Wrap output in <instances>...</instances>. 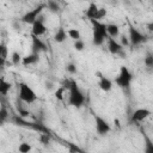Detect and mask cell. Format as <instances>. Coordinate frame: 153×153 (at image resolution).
Returning a JSON list of instances; mask_svg holds the SVG:
<instances>
[{
    "label": "cell",
    "mask_w": 153,
    "mask_h": 153,
    "mask_svg": "<svg viewBox=\"0 0 153 153\" xmlns=\"http://www.w3.org/2000/svg\"><path fill=\"white\" fill-rule=\"evenodd\" d=\"M106 31H108V35L110 38H117L121 36V32H120V26L115 23H110L106 25Z\"/></svg>",
    "instance_id": "14"
},
{
    "label": "cell",
    "mask_w": 153,
    "mask_h": 153,
    "mask_svg": "<svg viewBox=\"0 0 153 153\" xmlns=\"http://www.w3.org/2000/svg\"><path fill=\"white\" fill-rule=\"evenodd\" d=\"M8 57V50H7V47L5 43H1L0 44V66L4 67L6 60Z\"/></svg>",
    "instance_id": "18"
},
{
    "label": "cell",
    "mask_w": 153,
    "mask_h": 153,
    "mask_svg": "<svg viewBox=\"0 0 153 153\" xmlns=\"http://www.w3.org/2000/svg\"><path fill=\"white\" fill-rule=\"evenodd\" d=\"M18 114H19V117H27V116H30L31 114L27 111V110H25V109H23V108H18Z\"/></svg>",
    "instance_id": "31"
},
{
    "label": "cell",
    "mask_w": 153,
    "mask_h": 153,
    "mask_svg": "<svg viewBox=\"0 0 153 153\" xmlns=\"http://www.w3.org/2000/svg\"><path fill=\"white\" fill-rule=\"evenodd\" d=\"M10 90H11V84L8 81H6L4 76H1V79H0V93L2 96H7Z\"/></svg>",
    "instance_id": "19"
},
{
    "label": "cell",
    "mask_w": 153,
    "mask_h": 153,
    "mask_svg": "<svg viewBox=\"0 0 153 153\" xmlns=\"http://www.w3.org/2000/svg\"><path fill=\"white\" fill-rule=\"evenodd\" d=\"M38 140L42 145H48L50 142V134L49 133H43V134H39L38 136Z\"/></svg>",
    "instance_id": "25"
},
{
    "label": "cell",
    "mask_w": 153,
    "mask_h": 153,
    "mask_svg": "<svg viewBox=\"0 0 153 153\" xmlns=\"http://www.w3.org/2000/svg\"><path fill=\"white\" fill-rule=\"evenodd\" d=\"M11 62H12V65H14V66H18V65H20L22 63V61H23V56L20 55V53H18V51H13L12 54H11Z\"/></svg>",
    "instance_id": "21"
},
{
    "label": "cell",
    "mask_w": 153,
    "mask_h": 153,
    "mask_svg": "<svg viewBox=\"0 0 153 153\" xmlns=\"http://www.w3.org/2000/svg\"><path fill=\"white\" fill-rule=\"evenodd\" d=\"M73 47H74V49H75L76 51H82V50L85 49V42H84L82 39L75 41L74 44H73Z\"/></svg>",
    "instance_id": "26"
},
{
    "label": "cell",
    "mask_w": 153,
    "mask_h": 153,
    "mask_svg": "<svg viewBox=\"0 0 153 153\" xmlns=\"http://www.w3.org/2000/svg\"><path fill=\"white\" fill-rule=\"evenodd\" d=\"M152 55H153V53H152Z\"/></svg>",
    "instance_id": "36"
},
{
    "label": "cell",
    "mask_w": 153,
    "mask_h": 153,
    "mask_svg": "<svg viewBox=\"0 0 153 153\" xmlns=\"http://www.w3.org/2000/svg\"><path fill=\"white\" fill-rule=\"evenodd\" d=\"M143 63H145V66L148 67V68L153 67V55H152V54H147V55L145 56V59H143Z\"/></svg>",
    "instance_id": "28"
},
{
    "label": "cell",
    "mask_w": 153,
    "mask_h": 153,
    "mask_svg": "<svg viewBox=\"0 0 153 153\" xmlns=\"http://www.w3.org/2000/svg\"><path fill=\"white\" fill-rule=\"evenodd\" d=\"M7 117H8V111H7V109L2 105L1 109H0V122L4 123V122L7 120Z\"/></svg>",
    "instance_id": "27"
},
{
    "label": "cell",
    "mask_w": 153,
    "mask_h": 153,
    "mask_svg": "<svg viewBox=\"0 0 153 153\" xmlns=\"http://www.w3.org/2000/svg\"><path fill=\"white\" fill-rule=\"evenodd\" d=\"M66 88L65 87H59L56 91H55V98L57 99V100H63L65 99V93H66Z\"/></svg>",
    "instance_id": "24"
},
{
    "label": "cell",
    "mask_w": 153,
    "mask_h": 153,
    "mask_svg": "<svg viewBox=\"0 0 153 153\" xmlns=\"http://www.w3.org/2000/svg\"><path fill=\"white\" fill-rule=\"evenodd\" d=\"M67 33H68V37L72 38L74 42L81 39V35H80V31H79L78 29H69V30L67 31Z\"/></svg>",
    "instance_id": "22"
},
{
    "label": "cell",
    "mask_w": 153,
    "mask_h": 153,
    "mask_svg": "<svg viewBox=\"0 0 153 153\" xmlns=\"http://www.w3.org/2000/svg\"><path fill=\"white\" fill-rule=\"evenodd\" d=\"M146 27L148 29V31H151V32H153V22H149V23H147V25H146Z\"/></svg>",
    "instance_id": "34"
},
{
    "label": "cell",
    "mask_w": 153,
    "mask_h": 153,
    "mask_svg": "<svg viewBox=\"0 0 153 153\" xmlns=\"http://www.w3.org/2000/svg\"><path fill=\"white\" fill-rule=\"evenodd\" d=\"M151 115H152V111L149 109H147V108H139V109H136L133 112L131 121L133 122H141V121L148 118Z\"/></svg>",
    "instance_id": "9"
},
{
    "label": "cell",
    "mask_w": 153,
    "mask_h": 153,
    "mask_svg": "<svg viewBox=\"0 0 153 153\" xmlns=\"http://www.w3.org/2000/svg\"><path fill=\"white\" fill-rule=\"evenodd\" d=\"M32 38V44H31V50L32 53H42V51H47V44L42 41V38L36 37V36H31Z\"/></svg>",
    "instance_id": "10"
},
{
    "label": "cell",
    "mask_w": 153,
    "mask_h": 153,
    "mask_svg": "<svg viewBox=\"0 0 153 153\" xmlns=\"http://www.w3.org/2000/svg\"><path fill=\"white\" fill-rule=\"evenodd\" d=\"M108 49L111 55H117V56L121 51H123V47L121 45V43L115 38H110V37L108 38Z\"/></svg>",
    "instance_id": "11"
},
{
    "label": "cell",
    "mask_w": 153,
    "mask_h": 153,
    "mask_svg": "<svg viewBox=\"0 0 153 153\" xmlns=\"http://www.w3.org/2000/svg\"><path fill=\"white\" fill-rule=\"evenodd\" d=\"M106 10L105 8H103V7H99V11H98V16H97V20H100V19H103L105 16H106Z\"/></svg>",
    "instance_id": "32"
},
{
    "label": "cell",
    "mask_w": 153,
    "mask_h": 153,
    "mask_svg": "<svg viewBox=\"0 0 153 153\" xmlns=\"http://www.w3.org/2000/svg\"><path fill=\"white\" fill-rule=\"evenodd\" d=\"M47 8L50 13H57L60 11V4L57 1H54V0H49L47 2Z\"/></svg>",
    "instance_id": "20"
},
{
    "label": "cell",
    "mask_w": 153,
    "mask_h": 153,
    "mask_svg": "<svg viewBox=\"0 0 153 153\" xmlns=\"http://www.w3.org/2000/svg\"><path fill=\"white\" fill-rule=\"evenodd\" d=\"M45 85H47V88H51L53 87V84L51 82H47Z\"/></svg>",
    "instance_id": "35"
},
{
    "label": "cell",
    "mask_w": 153,
    "mask_h": 153,
    "mask_svg": "<svg viewBox=\"0 0 153 153\" xmlns=\"http://www.w3.org/2000/svg\"><path fill=\"white\" fill-rule=\"evenodd\" d=\"M90 22L92 24V44L99 47L109 38V35L106 31L108 24L100 20H90Z\"/></svg>",
    "instance_id": "1"
},
{
    "label": "cell",
    "mask_w": 153,
    "mask_h": 153,
    "mask_svg": "<svg viewBox=\"0 0 153 153\" xmlns=\"http://www.w3.org/2000/svg\"><path fill=\"white\" fill-rule=\"evenodd\" d=\"M18 97L22 102H24L26 104H32L38 98L36 92L26 82H19V85H18Z\"/></svg>",
    "instance_id": "3"
},
{
    "label": "cell",
    "mask_w": 153,
    "mask_h": 153,
    "mask_svg": "<svg viewBox=\"0 0 153 153\" xmlns=\"http://www.w3.org/2000/svg\"><path fill=\"white\" fill-rule=\"evenodd\" d=\"M20 20H17V22H13V24H12V26H13V29L16 30V31H19L20 30V23H19Z\"/></svg>",
    "instance_id": "33"
},
{
    "label": "cell",
    "mask_w": 153,
    "mask_h": 153,
    "mask_svg": "<svg viewBox=\"0 0 153 153\" xmlns=\"http://www.w3.org/2000/svg\"><path fill=\"white\" fill-rule=\"evenodd\" d=\"M38 61H39V54H37V53H31V54H29V55H26V56L23 57L22 65H24V66L36 65Z\"/></svg>",
    "instance_id": "15"
},
{
    "label": "cell",
    "mask_w": 153,
    "mask_h": 153,
    "mask_svg": "<svg viewBox=\"0 0 153 153\" xmlns=\"http://www.w3.org/2000/svg\"><path fill=\"white\" fill-rule=\"evenodd\" d=\"M143 153H153V140L146 133H143Z\"/></svg>",
    "instance_id": "17"
},
{
    "label": "cell",
    "mask_w": 153,
    "mask_h": 153,
    "mask_svg": "<svg viewBox=\"0 0 153 153\" xmlns=\"http://www.w3.org/2000/svg\"><path fill=\"white\" fill-rule=\"evenodd\" d=\"M133 74L126 66H121L118 75L115 78V84L121 88H129L133 81Z\"/></svg>",
    "instance_id": "5"
},
{
    "label": "cell",
    "mask_w": 153,
    "mask_h": 153,
    "mask_svg": "<svg viewBox=\"0 0 153 153\" xmlns=\"http://www.w3.org/2000/svg\"><path fill=\"white\" fill-rule=\"evenodd\" d=\"M128 38L130 41V45H133V47L140 45L147 41V36L131 24H129V27H128Z\"/></svg>",
    "instance_id": "6"
},
{
    "label": "cell",
    "mask_w": 153,
    "mask_h": 153,
    "mask_svg": "<svg viewBox=\"0 0 153 153\" xmlns=\"http://www.w3.org/2000/svg\"><path fill=\"white\" fill-rule=\"evenodd\" d=\"M68 103L74 108H81L85 103V94L80 90L76 81L73 79L71 81V86L68 90Z\"/></svg>",
    "instance_id": "2"
},
{
    "label": "cell",
    "mask_w": 153,
    "mask_h": 153,
    "mask_svg": "<svg viewBox=\"0 0 153 153\" xmlns=\"http://www.w3.org/2000/svg\"><path fill=\"white\" fill-rule=\"evenodd\" d=\"M120 43H121V45H122L123 48H124V47H128V45H130V41H129V38H128L127 36H124V35H122V36H121Z\"/></svg>",
    "instance_id": "30"
},
{
    "label": "cell",
    "mask_w": 153,
    "mask_h": 153,
    "mask_svg": "<svg viewBox=\"0 0 153 153\" xmlns=\"http://www.w3.org/2000/svg\"><path fill=\"white\" fill-rule=\"evenodd\" d=\"M45 8H47V4H39L37 7H35V8L30 10V11H27L26 13H24L19 20L22 23H24V24L32 25L35 22L38 20V18L42 16V13H43V11Z\"/></svg>",
    "instance_id": "4"
},
{
    "label": "cell",
    "mask_w": 153,
    "mask_h": 153,
    "mask_svg": "<svg viewBox=\"0 0 153 153\" xmlns=\"http://www.w3.org/2000/svg\"><path fill=\"white\" fill-rule=\"evenodd\" d=\"M32 149L31 145L29 142H20L18 146V152L19 153H30Z\"/></svg>",
    "instance_id": "23"
},
{
    "label": "cell",
    "mask_w": 153,
    "mask_h": 153,
    "mask_svg": "<svg viewBox=\"0 0 153 153\" xmlns=\"http://www.w3.org/2000/svg\"><path fill=\"white\" fill-rule=\"evenodd\" d=\"M67 37H68L67 31H66L63 27H59L53 38H54V41H55L56 43H63V42L67 39Z\"/></svg>",
    "instance_id": "16"
},
{
    "label": "cell",
    "mask_w": 153,
    "mask_h": 153,
    "mask_svg": "<svg viewBox=\"0 0 153 153\" xmlns=\"http://www.w3.org/2000/svg\"><path fill=\"white\" fill-rule=\"evenodd\" d=\"M45 32H47V26H45V24H44L43 17L41 16V17L38 18V20L35 22V23L31 25V33H32V36L41 37V36H43Z\"/></svg>",
    "instance_id": "8"
},
{
    "label": "cell",
    "mask_w": 153,
    "mask_h": 153,
    "mask_svg": "<svg viewBox=\"0 0 153 153\" xmlns=\"http://www.w3.org/2000/svg\"><path fill=\"white\" fill-rule=\"evenodd\" d=\"M98 11H99V7H98L94 2H91V4L88 5L87 10L85 11V14H86V17H87L90 20H97Z\"/></svg>",
    "instance_id": "13"
},
{
    "label": "cell",
    "mask_w": 153,
    "mask_h": 153,
    "mask_svg": "<svg viewBox=\"0 0 153 153\" xmlns=\"http://www.w3.org/2000/svg\"><path fill=\"white\" fill-rule=\"evenodd\" d=\"M99 76V80H98V86H99V88L103 91V92H109L111 88H112V86H114V82H112V80H110L109 78H106V76H104L103 74H100V73H97Z\"/></svg>",
    "instance_id": "12"
},
{
    "label": "cell",
    "mask_w": 153,
    "mask_h": 153,
    "mask_svg": "<svg viewBox=\"0 0 153 153\" xmlns=\"http://www.w3.org/2000/svg\"><path fill=\"white\" fill-rule=\"evenodd\" d=\"M93 120H94V128H96V131L98 135L103 136V135H106L108 133H110L111 126L109 124V122L105 118H103L99 115H94Z\"/></svg>",
    "instance_id": "7"
},
{
    "label": "cell",
    "mask_w": 153,
    "mask_h": 153,
    "mask_svg": "<svg viewBox=\"0 0 153 153\" xmlns=\"http://www.w3.org/2000/svg\"><path fill=\"white\" fill-rule=\"evenodd\" d=\"M66 71H67V73H69V74H76V72H78V69H76V66L73 63V62H71V63H67V66H66Z\"/></svg>",
    "instance_id": "29"
}]
</instances>
